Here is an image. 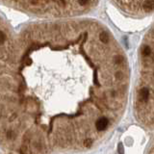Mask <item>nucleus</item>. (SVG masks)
<instances>
[{"label":"nucleus","mask_w":154,"mask_h":154,"mask_svg":"<svg viewBox=\"0 0 154 154\" xmlns=\"http://www.w3.org/2000/svg\"><path fill=\"white\" fill-rule=\"evenodd\" d=\"M143 5H144L143 8L146 11H152L153 6H154V2H152V1H146V2H143Z\"/></svg>","instance_id":"obj_4"},{"label":"nucleus","mask_w":154,"mask_h":154,"mask_svg":"<svg viewBox=\"0 0 154 154\" xmlns=\"http://www.w3.org/2000/svg\"><path fill=\"white\" fill-rule=\"evenodd\" d=\"M78 4L81 6H86V5L91 4V2L90 1H78Z\"/></svg>","instance_id":"obj_10"},{"label":"nucleus","mask_w":154,"mask_h":154,"mask_svg":"<svg viewBox=\"0 0 154 154\" xmlns=\"http://www.w3.org/2000/svg\"><path fill=\"white\" fill-rule=\"evenodd\" d=\"M99 39H100V40H101L102 43H107L109 42V34L107 33V32H105V31H103V32L100 33Z\"/></svg>","instance_id":"obj_3"},{"label":"nucleus","mask_w":154,"mask_h":154,"mask_svg":"<svg viewBox=\"0 0 154 154\" xmlns=\"http://www.w3.org/2000/svg\"><path fill=\"white\" fill-rule=\"evenodd\" d=\"M142 54L144 55V56H147V57H148V56L151 54V49H150V47L148 45H146V46H144L143 47V50H142Z\"/></svg>","instance_id":"obj_5"},{"label":"nucleus","mask_w":154,"mask_h":154,"mask_svg":"<svg viewBox=\"0 0 154 154\" xmlns=\"http://www.w3.org/2000/svg\"><path fill=\"white\" fill-rule=\"evenodd\" d=\"M118 154H124V146H123V144H118Z\"/></svg>","instance_id":"obj_7"},{"label":"nucleus","mask_w":154,"mask_h":154,"mask_svg":"<svg viewBox=\"0 0 154 154\" xmlns=\"http://www.w3.org/2000/svg\"><path fill=\"white\" fill-rule=\"evenodd\" d=\"M115 61H116V63H118V64H121V62H123V57L121 55H117L115 57Z\"/></svg>","instance_id":"obj_8"},{"label":"nucleus","mask_w":154,"mask_h":154,"mask_svg":"<svg viewBox=\"0 0 154 154\" xmlns=\"http://www.w3.org/2000/svg\"><path fill=\"white\" fill-rule=\"evenodd\" d=\"M116 76H118V79H121V78H122V73H121V72H118V73L116 74Z\"/></svg>","instance_id":"obj_11"},{"label":"nucleus","mask_w":154,"mask_h":154,"mask_svg":"<svg viewBox=\"0 0 154 154\" xmlns=\"http://www.w3.org/2000/svg\"><path fill=\"white\" fill-rule=\"evenodd\" d=\"M149 97V90L147 88H142L140 91V98L142 101H146Z\"/></svg>","instance_id":"obj_2"},{"label":"nucleus","mask_w":154,"mask_h":154,"mask_svg":"<svg viewBox=\"0 0 154 154\" xmlns=\"http://www.w3.org/2000/svg\"><path fill=\"white\" fill-rule=\"evenodd\" d=\"M5 39H6V37H5V34L3 33L2 31H0V45H1L2 43L5 42Z\"/></svg>","instance_id":"obj_9"},{"label":"nucleus","mask_w":154,"mask_h":154,"mask_svg":"<svg viewBox=\"0 0 154 154\" xmlns=\"http://www.w3.org/2000/svg\"><path fill=\"white\" fill-rule=\"evenodd\" d=\"M108 123H109L108 119H107L106 118H101L96 121L95 127L98 131H103L106 129L107 126H108Z\"/></svg>","instance_id":"obj_1"},{"label":"nucleus","mask_w":154,"mask_h":154,"mask_svg":"<svg viewBox=\"0 0 154 154\" xmlns=\"http://www.w3.org/2000/svg\"><path fill=\"white\" fill-rule=\"evenodd\" d=\"M84 144H85V146H87V147H90V146H92V144H93V140L92 139H86L85 140V142H84Z\"/></svg>","instance_id":"obj_6"}]
</instances>
